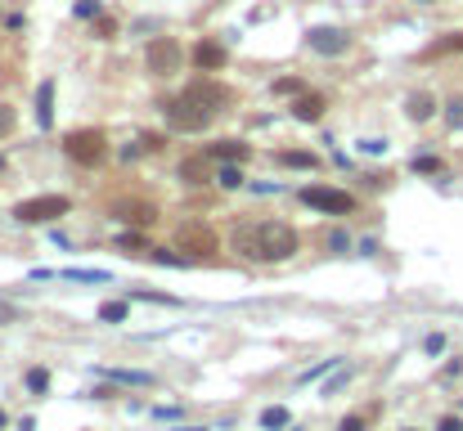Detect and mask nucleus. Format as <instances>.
<instances>
[{
    "label": "nucleus",
    "mask_w": 463,
    "mask_h": 431,
    "mask_svg": "<svg viewBox=\"0 0 463 431\" xmlns=\"http://www.w3.org/2000/svg\"><path fill=\"white\" fill-rule=\"evenodd\" d=\"M234 104V95H229V85L221 81H193L185 90L176 95V99H167V126L180 130V135H198L216 121V113H225V108Z\"/></svg>",
    "instance_id": "f257e3e1"
},
{
    "label": "nucleus",
    "mask_w": 463,
    "mask_h": 431,
    "mask_svg": "<svg viewBox=\"0 0 463 431\" xmlns=\"http://www.w3.org/2000/svg\"><path fill=\"white\" fill-rule=\"evenodd\" d=\"M229 243H234L239 256H248V261H261V265L288 261V256H297V248H301L297 229L284 225V220H243Z\"/></svg>",
    "instance_id": "f03ea898"
},
{
    "label": "nucleus",
    "mask_w": 463,
    "mask_h": 431,
    "mask_svg": "<svg viewBox=\"0 0 463 431\" xmlns=\"http://www.w3.org/2000/svg\"><path fill=\"white\" fill-rule=\"evenodd\" d=\"M64 153H68L77 166H100L104 157H108V135H104L100 126L68 130V135H64Z\"/></svg>",
    "instance_id": "7ed1b4c3"
},
{
    "label": "nucleus",
    "mask_w": 463,
    "mask_h": 431,
    "mask_svg": "<svg viewBox=\"0 0 463 431\" xmlns=\"http://www.w3.org/2000/svg\"><path fill=\"white\" fill-rule=\"evenodd\" d=\"M144 68H149L153 77H176V72L185 68V45H180L176 36H153V41L144 45Z\"/></svg>",
    "instance_id": "20e7f679"
},
{
    "label": "nucleus",
    "mask_w": 463,
    "mask_h": 431,
    "mask_svg": "<svg viewBox=\"0 0 463 431\" xmlns=\"http://www.w3.org/2000/svg\"><path fill=\"white\" fill-rule=\"evenodd\" d=\"M176 243L189 252V261H212V256L221 252V238H216V229L203 225V220H185V225L176 229Z\"/></svg>",
    "instance_id": "39448f33"
},
{
    "label": "nucleus",
    "mask_w": 463,
    "mask_h": 431,
    "mask_svg": "<svg viewBox=\"0 0 463 431\" xmlns=\"http://www.w3.org/2000/svg\"><path fill=\"white\" fill-rule=\"evenodd\" d=\"M72 212V198H64V193H41V198H28L14 207V220L18 225H45V220H59Z\"/></svg>",
    "instance_id": "423d86ee"
},
{
    "label": "nucleus",
    "mask_w": 463,
    "mask_h": 431,
    "mask_svg": "<svg viewBox=\"0 0 463 431\" xmlns=\"http://www.w3.org/2000/svg\"><path fill=\"white\" fill-rule=\"evenodd\" d=\"M306 207H315V212H324V216H351L356 212V198L342 189H324V184H306V189L297 193Z\"/></svg>",
    "instance_id": "0eeeda50"
},
{
    "label": "nucleus",
    "mask_w": 463,
    "mask_h": 431,
    "mask_svg": "<svg viewBox=\"0 0 463 431\" xmlns=\"http://www.w3.org/2000/svg\"><path fill=\"white\" fill-rule=\"evenodd\" d=\"M108 216L126 220V225H140V229L157 225V207H153V202H144V198H121V202L108 207Z\"/></svg>",
    "instance_id": "6e6552de"
},
{
    "label": "nucleus",
    "mask_w": 463,
    "mask_h": 431,
    "mask_svg": "<svg viewBox=\"0 0 463 431\" xmlns=\"http://www.w3.org/2000/svg\"><path fill=\"white\" fill-rule=\"evenodd\" d=\"M306 45L315 54H347L351 50V36L342 28H315V32H306Z\"/></svg>",
    "instance_id": "1a4fd4ad"
},
{
    "label": "nucleus",
    "mask_w": 463,
    "mask_h": 431,
    "mask_svg": "<svg viewBox=\"0 0 463 431\" xmlns=\"http://www.w3.org/2000/svg\"><path fill=\"white\" fill-rule=\"evenodd\" d=\"M225 45L221 41H198V45H193V50H189V63L193 68H198V72H221L225 68Z\"/></svg>",
    "instance_id": "9d476101"
},
{
    "label": "nucleus",
    "mask_w": 463,
    "mask_h": 431,
    "mask_svg": "<svg viewBox=\"0 0 463 431\" xmlns=\"http://www.w3.org/2000/svg\"><path fill=\"white\" fill-rule=\"evenodd\" d=\"M180 180L185 184H203V180H216V171H212V157L207 153H193L180 162Z\"/></svg>",
    "instance_id": "9b49d317"
},
{
    "label": "nucleus",
    "mask_w": 463,
    "mask_h": 431,
    "mask_svg": "<svg viewBox=\"0 0 463 431\" xmlns=\"http://www.w3.org/2000/svg\"><path fill=\"white\" fill-rule=\"evenodd\" d=\"M212 162H243L248 157V144L243 140H221V144H212V149H203Z\"/></svg>",
    "instance_id": "f8f14e48"
},
{
    "label": "nucleus",
    "mask_w": 463,
    "mask_h": 431,
    "mask_svg": "<svg viewBox=\"0 0 463 431\" xmlns=\"http://www.w3.org/2000/svg\"><path fill=\"white\" fill-rule=\"evenodd\" d=\"M36 121H41V130H50V121H54V81H41V90H36Z\"/></svg>",
    "instance_id": "ddd939ff"
},
{
    "label": "nucleus",
    "mask_w": 463,
    "mask_h": 431,
    "mask_svg": "<svg viewBox=\"0 0 463 431\" xmlns=\"http://www.w3.org/2000/svg\"><path fill=\"white\" fill-rule=\"evenodd\" d=\"M405 113H409V121H428L436 113V99H432L428 90H414L409 99H405Z\"/></svg>",
    "instance_id": "4468645a"
},
{
    "label": "nucleus",
    "mask_w": 463,
    "mask_h": 431,
    "mask_svg": "<svg viewBox=\"0 0 463 431\" xmlns=\"http://www.w3.org/2000/svg\"><path fill=\"white\" fill-rule=\"evenodd\" d=\"M292 117L297 121H320L324 117V95H301V99L292 104Z\"/></svg>",
    "instance_id": "2eb2a0df"
},
{
    "label": "nucleus",
    "mask_w": 463,
    "mask_h": 431,
    "mask_svg": "<svg viewBox=\"0 0 463 431\" xmlns=\"http://www.w3.org/2000/svg\"><path fill=\"white\" fill-rule=\"evenodd\" d=\"M275 162H279V166H297V171H315V166H320V157H315V153H301V149H279Z\"/></svg>",
    "instance_id": "dca6fc26"
},
{
    "label": "nucleus",
    "mask_w": 463,
    "mask_h": 431,
    "mask_svg": "<svg viewBox=\"0 0 463 431\" xmlns=\"http://www.w3.org/2000/svg\"><path fill=\"white\" fill-rule=\"evenodd\" d=\"M104 377L121 382V387H153V377L140 373V368H104Z\"/></svg>",
    "instance_id": "f3484780"
},
{
    "label": "nucleus",
    "mask_w": 463,
    "mask_h": 431,
    "mask_svg": "<svg viewBox=\"0 0 463 431\" xmlns=\"http://www.w3.org/2000/svg\"><path fill=\"white\" fill-rule=\"evenodd\" d=\"M288 423H292V413L284 409V404H270V409L261 413V427H265V431H284Z\"/></svg>",
    "instance_id": "a211bd4d"
},
{
    "label": "nucleus",
    "mask_w": 463,
    "mask_h": 431,
    "mask_svg": "<svg viewBox=\"0 0 463 431\" xmlns=\"http://www.w3.org/2000/svg\"><path fill=\"white\" fill-rule=\"evenodd\" d=\"M117 248H126L131 256H153V248H149V238H144V233H121Z\"/></svg>",
    "instance_id": "6ab92c4d"
},
{
    "label": "nucleus",
    "mask_w": 463,
    "mask_h": 431,
    "mask_svg": "<svg viewBox=\"0 0 463 431\" xmlns=\"http://www.w3.org/2000/svg\"><path fill=\"white\" fill-rule=\"evenodd\" d=\"M414 171H419V176H441V171H445V162H441V157H432V153H423V157H414V162H409Z\"/></svg>",
    "instance_id": "aec40b11"
},
{
    "label": "nucleus",
    "mask_w": 463,
    "mask_h": 431,
    "mask_svg": "<svg viewBox=\"0 0 463 431\" xmlns=\"http://www.w3.org/2000/svg\"><path fill=\"white\" fill-rule=\"evenodd\" d=\"M136 144H140V153H162V149H167V140H162V130H144V135H140V140H136Z\"/></svg>",
    "instance_id": "412c9836"
},
{
    "label": "nucleus",
    "mask_w": 463,
    "mask_h": 431,
    "mask_svg": "<svg viewBox=\"0 0 463 431\" xmlns=\"http://www.w3.org/2000/svg\"><path fill=\"white\" fill-rule=\"evenodd\" d=\"M100 319H104V324H121V319H126V301H104Z\"/></svg>",
    "instance_id": "4be33fe9"
},
{
    "label": "nucleus",
    "mask_w": 463,
    "mask_h": 431,
    "mask_svg": "<svg viewBox=\"0 0 463 431\" xmlns=\"http://www.w3.org/2000/svg\"><path fill=\"white\" fill-rule=\"evenodd\" d=\"M216 184H221V189H239V184H243V176H239V166H216Z\"/></svg>",
    "instance_id": "5701e85b"
},
{
    "label": "nucleus",
    "mask_w": 463,
    "mask_h": 431,
    "mask_svg": "<svg viewBox=\"0 0 463 431\" xmlns=\"http://www.w3.org/2000/svg\"><path fill=\"white\" fill-rule=\"evenodd\" d=\"M28 391L45 396V391H50V373H45V368H28Z\"/></svg>",
    "instance_id": "b1692460"
},
{
    "label": "nucleus",
    "mask_w": 463,
    "mask_h": 431,
    "mask_svg": "<svg viewBox=\"0 0 463 431\" xmlns=\"http://www.w3.org/2000/svg\"><path fill=\"white\" fill-rule=\"evenodd\" d=\"M153 261H157V265H176V269H185V265H189V256L167 252V248H153Z\"/></svg>",
    "instance_id": "393cba45"
},
{
    "label": "nucleus",
    "mask_w": 463,
    "mask_h": 431,
    "mask_svg": "<svg viewBox=\"0 0 463 431\" xmlns=\"http://www.w3.org/2000/svg\"><path fill=\"white\" fill-rule=\"evenodd\" d=\"M95 36H100V41H113V36H117V18H108V14H100V18H95V28H90Z\"/></svg>",
    "instance_id": "a878e982"
},
{
    "label": "nucleus",
    "mask_w": 463,
    "mask_h": 431,
    "mask_svg": "<svg viewBox=\"0 0 463 431\" xmlns=\"http://www.w3.org/2000/svg\"><path fill=\"white\" fill-rule=\"evenodd\" d=\"M445 121H450L455 130H463V95H455V99L445 104Z\"/></svg>",
    "instance_id": "bb28decb"
},
{
    "label": "nucleus",
    "mask_w": 463,
    "mask_h": 431,
    "mask_svg": "<svg viewBox=\"0 0 463 431\" xmlns=\"http://www.w3.org/2000/svg\"><path fill=\"white\" fill-rule=\"evenodd\" d=\"M450 50H463V32H455V36H445V41H436L432 50H428V59L432 54H450Z\"/></svg>",
    "instance_id": "cd10ccee"
},
{
    "label": "nucleus",
    "mask_w": 463,
    "mask_h": 431,
    "mask_svg": "<svg viewBox=\"0 0 463 431\" xmlns=\"http://www.w3.org/2000/svg\"><path fill=\"white\" fill-rule=\"evenodd\" d=\"M14 121H18V113H14L9 104H0V140H5V135L14 130Z\"/></svg>",
    "instance_id": "c85d7f7f"
},
{
    "label": "nucleus",
    "mask_w": 463,
    "mask_h": 431,
    "mask_svg": "<svg viewBox=\"0 0 463 431\" xmlns=\"http://www.w3.org/2000/svg\"><path fill=\"white\" fill-rule=\"evenodd\" d=\"M77 18H100V0H77Z\"/></svg>",
    "instance_id": "c756f323"
},
{
    "label": "nucleus",
    "mask_w": 463,
    "mask_h": 431,
    "mask_svg": "<svg viewBox=\"0 0 463 431\" xmlns=\"http://www.w3.org/2000/svg\"><path fill=\"white\" fill-rule=\"evenodd\" d=\"M337 431H364V413H347V418H342V427H337Z\"/></svg>",
    "instance_id": "7c9ffc66"
},
{
    "label": "nucleus",
    "mask_w": 463,
    "mask_h": 431,
    "mask_svg": "<svg viewBox=\"0 0 463 431\" xmlns=\"http://www.w3.org/2000/svg\"><path fill=\"white\" fill-rule=\"evenodd\" d=\"M347 382H351V368H342V373H337L333 382H328V387H324V396H333V391H342Z\"/></svg>",
    "instance_id": "2f4dec72"
},
{
    "label": "nucleus",
    "mask_w": 463,
    "mask_h": 431,
    "mask_svg": "<svg viewBox=\"0 0 463 431\" xmlns=\"http://www.w3.org/2000/svg\"><path fill=\"white\" fill-rule=\"evenodd\" d=\"M275 90H279V95H297L301 81H297V77H284V81H275Z\"/></svg>",
    "instance_id": "473e14b6"
},
{
    "label": "nucleus",
    "mask_w": 463,
    "mask_h": 431,
    "mask_svg": "<svg viewBox=\"0 0 463 431\" xmlns=\"http://www.w3.org/2000/svg\"><path fill=\"white\" fill-rule=\"evenodd\" d=\"M445 351V337H441V332H432V337H428V355H441Z\"/></svg>",
    "instance_id": "72a5a7b5"
},
{
    "label": "nucleus",
    "mask_w": 463,
    "mask_h": 431,
    "mask_svg": "<svg viewBox=\"0 0 463 431\" xmlns=\"http://www.w3.org/2000/svg\"><path fill=\"white\" fill-rule=\"evenodd\" d=\"M436 431H463V418H441V423H436Z\"/></svg>",
    "instance_id": "f704fd0d"
},
{
    "label": "nucleus",
    "mask_w": 463,
    "mask_h": 431,
    "mask_svg": "<svg viewBox=\"0 0 463 431\" xmlns=\"http://www.w3.org/2000/svg\"><path fill=\"white\" fill-rule=\"evenodd\" d=\"M9 319H18V310L14 305H0V324H9Z\"/></svg>",
    "instance_id": "c9c22d12"
},
{
    "label": "nucleus",
    "mask_w": 463,
    "mask_h": 431,
    "mask_svg": "<svg viewBox=\"0 0 463 431\" xmlns=\"http://www.w3.org/2000/svg\"><path fill=\"white\" fill-rule=\"evenodd\" d=\"M0 427H9V413L5 409H0Z\"/></svg>",
    "instance_id": "e433bc0d"
},
{
    "label": "nucleus",
    "mask_w": 463,
    "mask_h": 431,
    "mask_svg": "<svg viewBox=\"0 0 463 431\" xmlns=\"http://www.w3.org/2000/svg\"><path fill=\"white\" fill-rule=\"evenodd\" d=\"M180 431H207V427H180Z\"/></svg>",
    "instance_id": "4c0bfd02"
},
{
    "label": "nucleus",
    "mask_w": 463,
    "mask_h": 431,
    "mask_svg": "<svg viewBox=\"0 0 463 431\" xmlns=\"http://www.w3.org/2000/svg\"><path fill=\"white\" fill-rule=\"evenodd\" d=\"M419 5H436V0H419Z\"/></svg>",
    "instance_id": "58836bf2"
},
{
    "label": "nucleus",
    "mask_w": 463,
    "mask_h": 431,
    "mask_svg": "<svg viewBox=\"0 0 463 431\" xmlns=\"http://www.w3.org/2000/svg\"><path fill=\"white\" fill-rule=\"evenodd\" d=\"M0 166H5V157H0Z\"/></svg>",
    "instance_id": "ea45409f"
},
{
    "label": "nucleus",
    "mask_w": 463,
    "mask_h": 431,
    "mask_svg": "<svg viewBox=\"0 0 463 431\" xmlns=\"http://www.w3.org/2000/svg\"><path fill=\"white\" fill-rule=\"evenodd\" d=\"M0 18H5V14H0Z\"/></svg>",
    "instance_id": "a19ab883"
}]
</instances>
